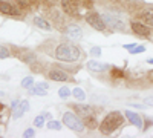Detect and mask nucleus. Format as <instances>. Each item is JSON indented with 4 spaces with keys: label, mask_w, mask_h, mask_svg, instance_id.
<instances>
[{
    "label": "nucleus",
    "mask_w": 153,
    "mask_h": 138,
    "mask_svg": "<svg viewBox=\"0 0 153 138\" xmlns=\"http://www.w3.org/2000/svg\"><path fill=\"white\" fill-rule=\"evenodd\" d=\"M55 57L61 61L72 63V61H76L80 58V49L72 43H61V45L57 46Z\"/></svg>",
    "instance_id": "obj_1"
},
{
    "label": "nucleus",
    "mask_w": 153,
    "mask_h": 138,
    "mask_svg": "<svg viewBox=\"0 0 153 138\" xmlns=\"http://www.w3.org/2000/svg\"><path fill=\"white\" fill-rule=\"evenodd\" d=\"M123 123H124L123 114L118 112V110H113V112H110V114L106 115V118L103 120V123H101V126H100V131L103 134H106V135H109V134L117 131Z\"/></svg>",
    "instance_id": "obj_2"
},
{
    "label": "nucleus",
    "mask_w": 153,
    "mask_h": 138,
    "mask_svg": "<svg viewBox=\"0 0 153 138\" xmlns=\"http://www.w3.org/2000/svg\"><path fill=\"white\" fill-rule=\"evenodd\" d=\"M63 123L75 132H83L84 131V123L81 121V118L76 114H74V112H66V114L63 115Z\"/></svg>",
    "instance_id": "obj_3"
},
{
    "label": "nucleus",
    "mask_w": 153,
    "mask_h": 138,
    "mask_svg": "<svg viewBox=\"0 0 153 138\" xmlns=\"http://www.w3.org/2000/svg\"><path fill=\"white\" fill-rule=\"evenodd\" d=\"M103 19L106 22V25H109V26L112 29H117V31H123L126 28V22L121 16H118L117 12H104L103 14Z\"/></svg>",
    "instance_id": "obj_4"
},
{
    "label": "nucleus",
    "mask_w": 153,
    "mask_h": 138,
    "mask_svg": "<svg viewBox=\"0 0 153 138\" xmlns=\"http://www.w3.org/2000/svg\"><path fill=\"white\" fill-rule=\"evenodd\" d=\"M86 20L92 28H95L98 31H104V28H106V22H104L103 16H100L98 12H89L86 16Z\"/></svg>",
    "instance_id": "obj_5"
},
{
    "label": "nucleus",
    "mask_w": 153,
    "mask_h": 138,
    "mask_svg": "<svg viewBox=\"0 0 153 138\" xmlns=\"http://www.w3.org/2000/svg\"><path fill=\"white\" fill-rule=\"evenodd\" d=\"M81 5H83L81 0H65V2H63V9L71 16H78V14H81L80 12Z\"/></svg>",
    "instance_id": "obj_6"
},
{
    "label": "nucleus",
    "mask_w": 153,
    "mask_h": 138,
    "mask_svg": "<svg viewBox=\"0 0 153 138\" xmlns=\"http://www.w3.org/2000/svg\"><path fill=\"white\" fill-rule=\"evenodd\" d=\"M66 35H68V37H71V39L78 40V39H81L83 31H81V28L76 26V25H69V26L66 28Z\"/></svg>",
    "instance_id": "obj_7"
},
{
    "label": "nucleus",
    "mask_w": 153,
    "mask_h": 138,
    "mask_svg": "<svg viewBox=\"0 0 153 138\" xmlns=\"http://www.w3.org/2000/svg\"><path fill=\"white\" fill-rule=\"evenodd\" d=\"M132 29H133V32H136L138 35H143V37H147L150 34V29H149L147 25L138 23V22H133L132 23Z\"/></svg>",
    "instance_id": "obj_8"
},
{
    "label": "nucleus",
    "mask_w": 153,
    "mask_h": 138,
    "mask_svg": "<svg viewBox=\"0 0 153 138\" xmlns=\"http://www.w3.org/2000/svg\"><path fill=\"white\" fill-rule=\"evenodd\" d=\"M87 68L94 71V72H103V71H107L109 69V65H104V63H100V61H95V60H91L87 63Z\"/></svg>",
    "instance_id": "obj_9"
},
{
    "label": "nucleus",
    "mask_w": 153,
    "mask_h": 138,
    "mask_svg": "<svg viewBox=\"0 0 153 138\" xmlns=\"http://www.w3.org/2000/svg\"><path fill=\"white\" fill-rule=\"evenodd\" d=\"M74 109L76 110V114H78V115H81V117H84V118L94 114V110H92V107H91V106H84V104H75V106H74Z\"/></svg>",
    "instance_id": "obj_10"
},
{
    "label": "nucleus",
    "mask_w": 153,
    "mask_h": 138,
    "mask_svg": "<svg viewBox=\"0 0 153 138\" xmlns=\"http://www.w3.org/2000/svg\"><path fill=\"white\" fill-rule=\"evenodd\" d=\"M126 117L130 120V123H133L136 128H139V129H143V120H141V117H139L138 114H133L132 110H126Z\"/></svg>",
    "instance_id": "obj_11"
},
{
    "label": "nucleus",
    "mask_w": 153,
    "mask_h": 138,
    "mask_svg": "<svg viewBox=\"0 0 153 138\" xmlns=\"http://www.w3.org/2000/svg\"><path fill=\"white\" fill-rule=\"evenodd\" d=\"M49 78L54 81H66L68 74L65 71H52V72H49Z\"/></svg>",
    "instance_id": "obj_12"
},
{
    "label": "nucleus",
    "mask_w": 153,
    "mask_h": 138,
    "mask_svg": "<svg viewBox=\"0 0 153 138\" xmlns=\"http://www.w3.org/2000/svg\"><path fill=\"white\" fill-rule=\"evenodd\" d=\"M28 109H29V103L28 101H20V104L16 107V112H14V115H12V118H16V120L20 118Z\"/></svg>",
    "instance_id": "obj_13"
},
{
    "label": "nucleus",
    "mask_w": 153,
    "mask_h": 138,
    "mask_svg": "<svg viewBox=\"0 0 153 138\" xmlns=\"http://www.w3.org/2000/svg\"><path fill=\"white\" fill-rule=\"evenodd\" d=\"M0 12H3V14H16V9L8 2H0Z\"/></svg>",
    "instance_id": "obj_14"
},
{
    "label": "nucleus",
    "mask_w": 153,
    "mask_h": 138,
    "mask_svg": "<svg viewBox=\"0 0 153 138\" xmlns=\"http://www.w3.org/2000/svg\"><path fill=\"white\" fill-rule=\"evenodd\" d=\"M34 23H35V26L42 28V29H45V31H49V29H51V25H49L45 19H42V17H35V19H34Z\"/></svg>",
    "instance_id": "obj_15"
},
{
    "label": "nucleus",
    "mask_w": 153,
    "mask_h": 138,
    "mask_svg": "<svg viewBox=\"0 0 153 138\" xmlns=\"http://www.w3.org/2000/svg\"><path fill=\"white\" fill-rule=\"evenodd\" d=\"M143 20L146 22V25H149V26H153V9H147L143 12Z\"/></svg>",
    "instance_id": "obj_16"
},
{
    "label": "nucleus",
    "mask_w": 153,
    "mask_h": 138,
    "mask_svg": "<svg viewBox=\"0 0 153 138\" xmlns=\"http://www.w3.org/2000/svg\"><path fill=\"white\" fill-rule=\"evenodd\" d=\"M72 95H74L76 100H81V101L86 98V94H84V91L81 89V87H75V89L72 91Z\"/></svg>",
    "instance_id": "obj_17"
},
{
    "label": "nucleus",
    "mask_w": 153,
    "mask_h": 138,
    "mask_svg": "<svg viewBox=\"0 0 153 138\" xmlns=\"http://www.w3.org/2000/svg\"><path fill=\"white\" fill-rule=\"evenodd\" d=\"M29 92H31L32 95H46V89H43V87H40V86L31 87Z\"/></svg>",
    "instance_id": "obj_18"
},
{
    "label": "nucleus",
    "mask_w": 153,
    "mask_h": 138,
    "mask_svg": "<svg viewBox=\"0 0 153 138\" xmlns=\"http://www.w3.org/2000/svg\"><path fill=\"white\" fill-rule=\"evenodd\" d=\"M84 121L87 123V126H89V128H92V129H94V128H97V118H95V115H94V114H92V115H89V117H86V118H84Z\"/></svg>",
    "instance_id": "obj_19"
},
{
    "label": "nucleus",
    "mask_w": 153,
    "mask_h": 138,
    "mask_svg": "<svg viewBox=\"0 0 153 138\" xmlns=\"http://www.w3.org/2000/svg\"><path fill=\"white\" fill-rule=\"evenodd\" d=\"M22 86H23V87H26V89H31V87L34 86V78H32V77L23 78V80H22Z\"/></svg>",
    "instance_id": "obj_20"
},
{
    "label": "nucleus",
    "mask_w": 153,
    "mask_h": 138,
    "mask_svg": "<svg viewBox=\"0 0 153 138\" xmlns=\"http://www.w3.org/2000/svg\"><path fill=\"white\" fill-rule=\"evenodd\" d=\"M48 129H52V131H60L61 129V123L60 121H49L48 123Z\"/></svg>",
    "instance_id": "obj_21"
},
{
    "label": "nucleus",
    "mask_w": 153,
    "mask_h": 138,
    "mask_svg": "<svg viewBox=\"0 0 153 138\" xmlns=\"http://www.w3.org/2000/svg\"><path fill=\"white\" fill-rule=\"evenodd\" d=\"M34 124H35L37 128H43V124H45V115H38L34 120Z\"/></svg>",
    "instance_id": "obj_22"
},
{
    "label": "nucleus",
    "mask_w": 153,
    "mask_h": 138,
    "mask_svg": "<svg viewBox=\"0 0 153 138\" xmlns=\"http://www.w3.org/2000/svg\"><path fill=\"white\" fill-rule=\"evenodd\" d=\"M71 94H72V92H71V91L68 89V87H61V89L58 91V95H60L61 98H68V97H69Z\"/></svg>",
    "instance_id": "obj_23"
},
{
    "label": "nucleus",
    "mask_w": 153,
    "mask_h": 138,
    "mask_svg": "<svg viewBox=\"0 0 153 138\" xmlns=\"http://www.w3.org/2000/svg\"><path fill=\"white\" fill-rule=\"evenodd\" d=\"M144 51H146V48H144V46H135V48L129 49V52H130V54H141V52H144Z\"/></svg>",
    "instance_id": "obj_24"
},
{
    "label": "nucleus",
    "mask_w": 153,
    "mask_h": 138,
    "mask_svg": "<svg viewBox=\"0 0 153 138\" xmlns=\"http://www.w3.org/2000/svg\"><path fill=\"white\" fill-rule=\"evenodd\" d=\"M16 3L19 6H22V8H28V6H31L32 0H16Z\"/></svg>",
    "instance_id": "obj_25"
},
{
    "label": "nucleus",
    "mask_w": 153,
    "mask_h": 138,
    "mask_svg": "<svg viewBox=\"0 0 153 138\" xmlns=\"http://www.w3.org/2000/svg\"><path fill=\"white\" fill-rule=\"evenodd\" d=\"M9 57V52L5 46H0V58H8Z\"/></svg>",
    "instance_id": "obj_26"
},
{
    "label": "nucleus",
    "mask_w": 153,
    "mask_h": 138,
    "mask_svg": "<svg viewBox=\"0 0 153 138\" xmlns=\"http://www.w3.org/2000/svg\"><path fill=\"white\" fill-rule=\"evenodd\" d=\"M112 74H113V77H117V78H120V77H123V75H124V72L121 69H117V68L112 69Z\"/></svg>",
    "instance_id": "obj_27"
},
{
    "label": "nucleus",
    "mask_w": 153,
    "mask_h": 138,
    "mask_svg": "<svg viewBox=\"0 0 153 138\" xmlns=\"http://www.w3.org/2000/svg\"><path fill=\"white\" fill-rule=\"evenodd\" d=\"M91 52H92V55L100 57V55H101V49H100V48H92V51H91Z\"/></svg>",
    "instance_id": "obj_28"
},
{
    "label": "nucleus",
    "mask_w": 153,
    "mask_h": 138,
    "mask_svg": "<svg viewBox=\"0 0 153 138\" xmlns=\"http://www.w3.org/2000/svg\"><path fill=\"white\" fill-rule=\"evenodd\" d=\"M144 103H146L147 106H153V95H150V97H147Z\"/></svg>",
    "instance_id": "obj_29"
},
{
    "label": "nucleus",
    "mask_w": 153,
    "mask_h": 138,
    "mask_svg": "<svg viewBox=\"0 0 153 138\" xmlns=\"http://www.w3.org/2000/svg\"><path fill=\"white\" fill-rule=\"evenodd\" d=\"M26 138H31V137H34V131L32 129H28V131H25V134H23Z\"/></svg>",
    "instance_id": "obj_30"
},
{
    "label": "nucleus",
    "mask_w": 153,
    "mask_h": 138,
    "mask_svg": "<svg viewBox=\"0 0 153 138\" xmlns=\"http://www.w3.org/2000/svg\"><path fill=\"white\" fill-rule=\"evenodd\" d=\"M19 104H20V101H19V100H16V101H12V104H11V107H12V109H16V107H17Z\"/></svg>",
    "instance_id": "obj_31"
},
{
    "label": "nucleus",
    "mask_w": 153,
    "mask_h": 138,
    "mask_svg": "<svg viewBox=\"0 0 153 138\" xmlns=\"http://www.w3.org/2000/svg\"><path fill=\"white\" fill-rule=\"evenodd\" d=\"M37 86H40V87H43V89H48V87H49V86H48L46 83H37Z\"/></svg>",
    "instance_id": "obj_32"
},
{
    "label": "nucleus",
    "mask_w": 153,
    "mask_h": 138,
    "mask_svg": "<svg viewBox=\"0 0 153 138\" xmlns=\"http://www.w3.org/2000/svg\"><path fill=\"white\" fill-rule=\"evenodd\" d=\"M43 115H45V118H51V114H49V112H45Z\"/></svg>",
    "instance_id": "obj_33"
},
{
    "label": "nucleus",
    "mask_w": 153,
    "mask_h": 138,
    "mask_svg": "<svg viewBox=\"0 0 153 138\" xmlns=\"http://www.w3.org/2000/svg\"><path fill=\"white\" fill-rule=\"evenodd\" d=\"M3 109H5V106H3L2 103H0V114H2V112H3Z\"/></svg>",
    "instance_id": "obj_34"
},
{
    "label": "nucleus",
    "mask_w": 153,
    "mask_h": 138,
    "mask_svg": "<svg viewBox=\"0 0 153 138\" xmlns=\"http://www.w3.org/2000/svg\"><path fill=\"white\" fill-rule=\"evenodd\" d=\"M147 63H150V65H153V58H149V60H147Z\"/></svg>",
    "instance_id": "obj_35"
},
{
    "label": "nucleus",
    "mask_w": 153,
    "mask_h": 138,
    "mask_svg": "<svg viewBox=\"0 0 153 138\" xmlns=\"http://www.w3.org/2000/svg\"><path fill=\"white\" fill-rule=\"evenodd\" d=\"M51 2H57V0H51Z\"/></svg>",
    "instance_id": "obj_36"
}]
</instances>
